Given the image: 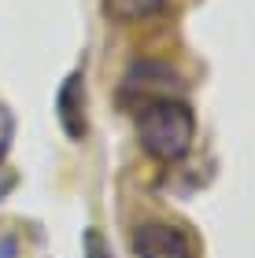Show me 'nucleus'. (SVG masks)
Masks as SVG:
<instances>
[{"instance_id": "6", "label": "nucleus", "mask_w": 255, "mask_h": 258, "mask_svg": "<svg viewBox=\"0 0 255 258\" xmlns=\"http://www.w3.org/2000/svg\"><path fill=\"white\" fill-rule=\"evenodd\" d=\"M82 258H115L111 243H108V236H104L100 229H85V236H82Z\"/></svg>"}, {"instance_id": "7", "label": "nucleus", "mask_w": 255, "mask_h": 258, "mask_svg": "<svg viewBox=\"0 0 255 258\" xmlns=\"http://www.w3.org/2000/svg\"><path fill=\"white\" fill-rule=\"evenodd\" d=\"M11 144H15V114H11L8 103H0V162L8 159Z\"/></svg>"}, {"instance_id": "5", "label": "nucleus", "mask_w": 255, "mask_h": 258, "mask_svg": "<svg viewBox=\"0 0 255 258\" xmlns=\"http://www.w3.org/2000/svg\"><path fill=\"white\" fill-rule=\"evenodd\" d=\"M167 8V0H104V11L115 22H141Z\"/></svg>"}, {"instance_id": "3", "label": "nucleus", "mask_w": 255, "mask_h": 258, "mask_svg": "<svg viewBox=\"0 0 255 258\" xmlns=\"http://www.w3.org/2000/svg\"><path fill=\"white\" fill-rule=\"evenodd\" d=\"M133 258H192V240L170 221H141L130 232Z\"/></svg>"}, {"instance_id": "1", "label": "nucleus", "mask_w": 255, "mask_h": 258, "mask_svg": "<svg viewBox=\"0 0 255 258\" xmlns=\"http://www.w3.org/2000/svg\"><path fill=\"white\" fill-rule=\"evenodd\" d=\"M133 133L148 159L181 162L189 159L196 140V111L181 96H159L133 107Z\"/></svg>"}, {"instance_id": "4", "label": "nucleus", "mask_w": 255, "mask_h": 258, "mask_svg": "<svg viewBox=\"0 0 255 258\" xmlns=\"http://www.w3.org/2000/svg\"><path fill=\"white\" fill-rule=\"evenodd\" d=\"M56 114H60V125L71 140H85L89 137V92H85V74L82 70H71L60 85V96H56Z\"/></svg>"}, {"instance_id": "8", "label": "nucleus", "mask_w": 255, "mask_h": 258, "mask_svg": "<svg viewBox=\"0 0 255 258\" xmlns=\"http://www.w3.org/2000/svg\"><path fill=\"white\" fill-rule=\"evenodd\" d=\"M0 258H19V240L15 236H0Z\"/></svg>"}, {"instance_id": "2", "label": "nucleus", "mask_w": 255, "mask_h": 258, "mask_svg": "<svg viewBox=\"0 0 255 258\" xmlns=\"http://www.w3.org/2000/svg\"><path fill=\"white\" fill-rule=\"evenodd\" d=\"M181 92V78L174 74V67L163 59H137L119 81V107H141L148 100L159 96H178Z\"/></svg>"}]
</instances>
